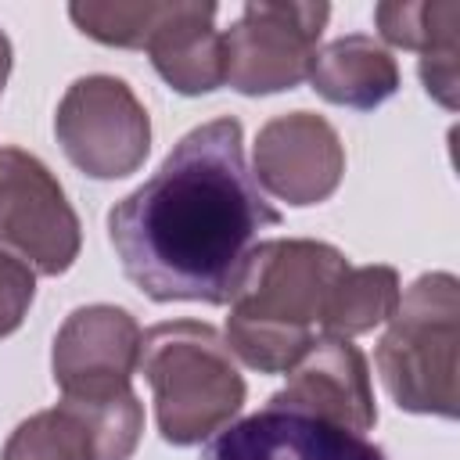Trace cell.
Wrapping results in <instances>:
<instances>
[{"label":"cell","mask_w":460,"mask_h":460,"mask_svg":"<svg viewBox=\"0 0 460 460\" xmlns=\"http://www.w3.org/2000/svg\"><path fill=\"white\" fill-rule=\"evenodd\" d=\"M144 435L137 392L119 399H65L25 417L4 442L0 460H129Z\"/></svg>","instance_id":"ba28073f"},{"label":"cell","mask_w":460,"mask_h":460,"mask_svg":"<svg viewBox=\"0 0 460 460\" xmlns=\"http://www.w3.org/2000/svg\"><path fill=\"white\" fill-rule=\"evenodd\" d=\"M11 61H14L11 40H7V32L0 29V93H4V86H7V75H11Z\"/></svg>","instance_id":"d6986e66"},{"label":"cell","mask_w":460,"mask_h":460,"mask_svg":"<svg viewBox=\"0 0 460 460\" xmlns=\"http://www.w3.org/2000/svg\"><path fill=\"white\" fill-rule=\"evenodd\" d=\"M309 86L331 104L352 111H374L399 90V65L392 50L381 47L374 36L352 32L316 50L309 68Z\"/></svg>","instance_id":"9a60e30c"},{"label":"cell","mask_w":460,"mask_h":460,"mask_svg":"<svg viewBox=\"0 0 460 460\" xmlns=\"http://www.w3.org/2000/svg\"><path fill=\"white\" fill-rule=\"evenodd\" d=\"M144 50L155 72L183 97L212 93L226 83V54L223 32L216 29V4L165 0V11Z\"/></svg>","instance_id":"4fadbf2b"},{"label":"cell","mask_w":460,"mask_h":460,"mask_svg":"<svg viewBox=\"0 0 460 460\" xmlns=\"http://www.w3.org/2000/svg\"><path fill=\"white\" fill-rule=\"evenodd\" d=\"M255 183L295 208L327 201L345 176V144L316 111L273 115L252 147Z\"/></svg>","instance_id":"30bf717a"},{"label":"cell","mask_w":460,"mask_h":460,"mask_svg":"<svg viewBox=\"0 0 460 460\" xmlns=\"http://www.w3.org/2000/svg\"><path fill=\"white\" fill-rule=\"evenodd\" d=\"M54 137L90 180H122L151 155V115L126 79L79 75L58 101Z\"/></svg>","instance_id":"8992f818"},{"label":"cell","mask_w":460,"mask_h":460,"mask_svg":"<svg viewBox=\"0 0 460 460\" xmlns=\"http://www.w3.org/2000/svg\"><path fill=\"white\" fill-rule=\"evenodd\" d=\"M331 4L323 0H255L223 32L226 83L244 97L295 90L309 79Z\"/></svg>","instance_id":"5b68a950"},{"label":"cell","mask_w":460,"mask_h":460,"mask_svg":"<svg viewBox=\"0 0 460 460\" xmlns=\"http://www.w3.org/2000/svg\"><path fill=\"white\" fill-rule=\"evenodd\" d=\"M456 349H460V280L446 270L420 273L388 316L374 349L377 374L392 402L406 413L456 417Z\"/></svg>","instance_id":"277c9868"},{"label":"cell","mask_w":460,"mask_h":460,"mask_svg":"<svg viewBox=\"0 0 460 460\" xmlns=\"http://www.w3.org/2000/svg\"><path fill=\"white\" fill-rule=\"evenodd\" d=\"M137 370L151 385L155 424L169 446H198L244 410L248 385L212 323H155L140 338Z\"/></svg>","instance_id":"3957f363"},{"label":"cell","mask_w":460,"mask_h":460,"mask_svg":"<svg viewBox=\"0 0 460 460\" xmlns=\"http://www.w3.org/2000/svg\"><path fill=\"white\" fill-rule=\"evenodd\" d=\"M165 11V0H86V4H68V18L75 29L104 47H122V50H144L147 36L155 32L158 18Z\"/></svg>","instance_id":"e0dca14e"},{"label":"cell","mask_w":460,"mask_h":460,"mask_svg":"<svg viewBox=\"0 0 460 460\" xmlns=\"http://www.w3.org/2000/svg\"><path fill=\"white\" fill-rule=\"evenodd\" d=\"M280 226L244 162L241 122L183 133L162 165L108 212V241L151 302L230 305L262 230Z\"/></svg>","instance_id":"6da1fadb"},{"label":"cell","mask_w":460,"mask_h":460,"mask_svg":"<svg viewBox=\"0 0 460 460\" xmlns=\"http://www.w3.org/2000/svg\"><path fill=\"white\" fill-rule=\"evenodd\" d=\"M83 248V226L58 176L22 147H0V252L32 273L61 277Z\"/></svg>","instance_id":"52a82bcc"},{"label":"cell","mask_w":460,"mask_h":460,"mask_svg":"<svg viewBox=\"0 0 460 460\" xmlns=\"http://www.w3.org/2000/svg\"><path fill=\"white\" fill-rule=\"evenodd\" d=\"M32 298H36V273L11 252H0V338L22 327Z\"/></svg>","instance_id":"ac0fdd59"},{"label":"cell","mask_w":460,"mask_h":460,"mask_svg":"<svg viewBox=\"0 0 460 460\" xmlns=\"http://www.w3.org/2000/svg\"><path fill=\"white\" fill-rule=\"evenodd\" d=\"M385 43L420 54V83L428 97L456 111L460 86V4L456 0H385L374 4Z\"/></svg>","instance_id":"5bb4252c"},{"label":"cell","mask_w":460,"mask_h":460,"mask_svg":"<svg viewBox=\"0 0 460 460\" xmlns=\"http://www.w3.org/2000/svg\"><path fill=\"white\" fill-rule=\"evenodd\" d=\"M345 270V252L327 241H259L230 298L226 349L259 374H288L320 338L327 298Z\"/></svg>","instance_id":"7a4b0ae2"},{"label":"cell","mask_w":460,"mask_h":460,"mask_svg":"<svg viewBox=\"0 0 460 460\" xmlns=\"http://www.w3.org/2000/svg\"><path fill=\"white\" fill-rule=\"evenodd\" d=\"M201 460H388L377 442L331 420L266 402L216 431Z\"/></svg>","instance_id":"8fae6325"},{"label":"cell","mask_w":460,"mask_h":460,"mask_svg":"<svg viewBox=\"0 0 460 460\" xmlns=\"http://www.w3.org/2000/svg\"><path fill=\"white\" fill-rule=\"evenodd\" d=\"M140 323L129 309L93 302L65 316L50 349V374L65 399H119L133 392Z\"/></svg>","instance_id":"9c48e42d"},{"label":"cell","mask_w":460,"mask_h":460,"mask_svg":"<svg viewBox=\"0 0 460 460\" xmlns=\"http://www.w3.org/2000/svg\"><path fill=\"white\" fill-rule=\"evenodd\" d=\"M266 402L331 420L338 428L367 435L377 424V402L367 356L349 338L320 334L309 352L288 370V385Z\"/></svg>","instance_id":"7c38bea8"},{"label":"cell","mask_w":460,"mask_h":460,"mask_svg":"<svg viewBox=\"0 0 460 460\" xmlns=\"http://www.w3.org/2000/svg\"><path fill=\"white\" fill-rule=\"evenodd\" d=\"M399 295H402V284H399L395 266H381V262L349 266L327 298L320 334H331V338L367 334L388 323V316L399 305Z\"/></svg>","instance_id":"2e32d148"}]
</instances>
